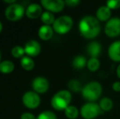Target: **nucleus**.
I'll return each mask as SVG.
<instances>
[{"label": "nucleus", "instance_id": "obj_23", "mask_svg": "<svg viewBox=\"0 0 120 119\" xmlns=\"http://www.w3.org/2000/svg\"><path fill=\"white\" fill-rule=\"evenodd\" d=\"M55 20L56 19H55L54 15L49 11H44V12H43V14L41 15V21L44 25H52V24L53 25Z\"/></svg>", "mask_w": 120, "mask_h": 119}, {"label": "nucleus", "instance_id": "obj_31", "mask_svg": "<svg viewBox=\"0 0 120 119\" xmlns=\"http://www.w3.org/2000/svg\"><path fill=\"white\" fill-rule=\"evenodd\" d=\"M116 73H117L118 78H120V64L118 65V67H117V69H116Z\"/></svg>", "mask_w": 120, "mask_h": 119}, {"label": "nucleus", "instance_id": "obj_9", "mask_svg": "<svg viewBox=\"0 0 120 119\" xmlns=\"http://www.w3.org/2000/svg\"><path fill=\"white\" fill-rule=\"evenodd\" d=\"M41 4L51 12H59L64 9L65 3L63 0H42Z\"/></svg>", "mask_w": 120, "mask_h": 119}, {"label": "nucleus", "instance_id": "obj_11", "mask_svg": "<svg viewBox=\"0 0 120 119\" xmlns=\"http://www.w3.org/2000/svg\"><path fill=\"white\" fill-rule=\"evenodd\" d=\"M108 56L114 62H120V40H116L110 43L108 47Z\"/></svg>", "mask_w": 120, "mask_h": 119}, {"label": "nucleus", "instance_id": "obj_32", "mask_svg": "<svg viewBox=\"0 0 120 119\" xmlns=\"http://www.w3.org/2000/svg\"><path fill=\"white\" fill-rule=\"evenodd\" d=\"M4 3H11V4H13V3H16V0H4Z\"/></svg>", "mask_w": 120, "mask_h": 119}, {"label": "nucleus", "instance_id": "obj_6", "mask_svg": "<svg viewBox=\"0 0 120 119\" xmlns=\"http://www.w3.org/2000/svg\"><path fill=\"white\" fill-rule=\"evenodd\" d=\"M24 14V7L16 3L9 5L5 10V16H6L7 19L11 21H19L20 19L22 18Z\"/></svg>", "mask_w": 120, "mask_h": 119}, {"label": "nucleus", "instance_id": "obj_14", "mask_svg": "<svg viewBox=\"0 0 120 119\" xmlns=\"http://www.w3.org/2000/svg\"><path fill=\"white\" fill-rule=\"evenodd\" d=\"M111 11L106 5L101 6L96 12V17L99 21H106L107 22L111 18Z\"/></svg>", "mask_w": 120, "mask_h": 119}, {"label": "nucleus", "instance_id": "obj_12", "mask_svg": "<svg viewBox=\"0 0 120 119\" xmlns=\"http://www.w3.org/2000/svg\"><path fill=\"white\" fill-rule=\"evenodd\" d=\"M25 51L29 56H36L41 51L39 43L35 40H30L25 45Z\"/></svg>", "mask_w": 120, "mask_h": 119}, {"label": "nucleus", "instance_id": "obj_20", "mask_svg": "<svg viewBox=\"0 0 120 119\" xmlns=\"http://www.w3.org/2000/svg\"><path fill=\"white\" fill-rule=\"evenodd\" d=\"M65 114L69 119H76L79 115V110L77 107L74 105H70L65 109Z\"/></svg>", "mask_w": 120, "mask_h": 119}, {"label": "nucleus", "instance_id": "obj_26", "mask_svg": "<svg viewBox=\"0 0 120 119\" xmlns=\"http://www.w3.org/2000/svg\"><path fill=\"white\" fill-rule=\"evenodd\" d=\"M36 119H57L56 115L52 111L46 110V111L42 112L41 113L36 117Z\"/></svg>", "mask_w": 120, "mask_h": 119}, {"label": "nucleus", "instance_id": "obj_16", "mask_svg": "<svg viewBox=\"0 0 120 119\" xmlns=\"http://www.w3.org/2000/svg\"><path fill=\"white\" fill-rule=\"evenodd\" d=\"M53 28L51 25H43L38 29V37L41 38L42 40H49L52 38V35H53Z\"/></svg>", "mask_w": 120, "mask_h": 119}, {"label": "nucleus", "instance_id": "obj_5", "mask_svg": "<svg viewBox=\"0 0 120 119\" xmlns=\"http://www.w3.org/2000/svg\"><path fill=\"white\" fill-rule=\"evenodd\" d=\"M101 113L99 104L96 102H87L80 108V114L83 119H95Z\"/></svg>", "mask_w": 120, "mask_h": 119}, {"label": "nucleus", "instance_id": "obj_7", "mask_svg": "<svg viewBox=\"0 0 120 119\" xmlns=\"http://www.w3.org/2000/svg\"><path fill=\"white\" fill-rule=\"evenodd\" d=\"M105 33L109 38H115L120 35V18L111 17L105 25Z\"/></svg>", "mask_w": 120, "mask_h": 119}, {"label": "nucleus", "instance_id": "obj_21", "mask_svg": "<svg viewBox=\"0 0 120 119\" xmlns=\"http://www.w3.org/2000/svg\"><path fill=\"white\" fill-rule=\"evenodd\" d=\"M21 65L25 70H31L34 67V61L30 56H23L21 60Z\"/></svg>", "mask_w": 120, "mask_h": 119}, {"label": "nucleus", "instance_id": "obj_8", "mask_svg": "<svg viewBox=\"0 0 120 119\" xmlns=\"http://www.w3.org/2000/svg\"><path fill=\"white\" fill-rule=\"evenodd\" d=\"M40 97L35 91L29 90L26 91L22 96L23 105L28 108H36L40 105Z\"/></svg>", "mask_w": 120, "mask_h": 119}, {"label": "nucleus", "instance_id": "obj_34", "mask_svg": "<svg viewBox=\"0 0 120 119\" xmlns=\"http://www.w3.org/2000/svg\"><path fill=\"white\" fill-rule=\"evenodd\" d=\"M0 60H1V51H0Z\"/></svg>", "mask_w": 120, "mask_h": 119}, {"label": "nucleus", "instance_id": "obj_1", "mask_svg": "<svg viewBox=\"0 0 120 119\" xmlns=\"http://www.w3.org/2000/svg\"><path fill=\"white\" fill-rule=\"evenodd\" d=\"M79 30L80 34L86 39H92L101 32L100 21L93 16H85L79 21Z\"/></svg>", "mask_w": 120, "mask_h": 119}, {"label": "nucleus", "instance_id": "obj_15", "mask_svg": "<svg viewBox=\"0 0 120 119\" xmlns=\"http://www.w3.org/2000/svg\"><path fill=\"white\" fill-rule=\"evenodd\" d=\"M101 51H102L101 44L96 41L91 42L87 47V51L91 57L98 58V56L101 55Z\"/></svg>", "mask_w": 120, "mask_h": 119}, {"label": "nucleus", "instance_id": "obj_13", "mask_svg": "<svg viewBox=\"0 0 120 119\" xmlns=\"http://www.w3.org/2000/svg\"><path fill=\"white\" fill-rule=\"evenodd\" d=\"M25 14L30 19H36L43 14L42 7L38 3H31L27 7L25 10Z\"/></svg>", "mask_w": 120, "mask_h": 119}, {"label": "nucleus", "instance_id": "obj_33", "mask_svg": "<svg viewBox=\"0 0 120 119\" xmlns=\"http://www.w3.org/2000/svg\"><path fill=\"white\" fill-rule=\"evenodd\" d=\"M2 29H3V25H2V23H1V21H0V33H1V31H2Z\"/></svg>", "mask_w": 120, "mask_h": 119}, {"label": "nucleus", "instance_id": "obj_28", "mask_svg": "<svg viewBox=\"0 0 120 119\" xmlns=\"http://www.w3.org/2000/svg\"><path fill=\"white\" fill-rule=\"evenodd\" d=\"M65 3L70 7H74L80 3V1L79 0H66V1H65Z\"/></svg>", "mask_w": 120, "mask_h": 119}, {"label": "nucleus", "instance_id": "obj_24", "mask_svg": "<svg viewBox=\"0 0 120 119\" xmlns=\"http://www.w3.org/2000/svg\"><path fill=\"white\" fill-rule=\"evenodd\" d=\"M68 88L70 91L74 92V93H78V92L82 91V86L79 81L76 79H71L70 81H69L68 83Z\"/></svg>", "mask_w": 120, "mask_h": 119}, {"label": "nucleus", "instance_id": "obj_30", "mask_svg": "<svg viewBox=\"0 0 120 119\" xmlns=\"http://www.w3.org/2000/svg\"><path fill=\"white\" fill-rule=\"evenodd\" d=\"M112 89L115 92H119L120 91V82L119 81L114 82L112 84Z\"/></svg>", "mask_w": 120, "mask_h": 119}, {"label": "nucleus", "instance_id": "obj_25", "mask_svg": "<svg viewBox=\"0 0 120 119\" xmlns=\"http://www.w3.org/2000/svg\"><path fill=\"white\" fill-rule=\"evenodd\" d=\"M11 53L14 57H16V58L21 57L22 58L23 56H24V54L25 53V48L21 46H15L14 47L11 49Z\"/></svg>", "mask_w": 120, "mask_h": 119}, {"label": "nucleus", "instance_id": "obj_3", "mask_svg": "<svg viewBox=\"0 0 120 119\" xmlns=\"http://www.w3.org/2000/svg\"><path fill=\"white\" fill-rule=\"evenodd\" d=\"M102 90L103 88L101 83L96 81H92L82 87L81 94L84 100L88 102H96V100L101 97Z\"/></svg>", "mask_w": 120, "mask_h": 119}, {"label": "nucleus", "instance_id": "obj_29", "mask_svg": "<svg viewBox=\"0 0 120 119\" xmlns=\"http://www.w3.org/2000/svg\"><path fill=\"white\" fill-rule=\"evenodd\" d=\"M21 119H36V117L31 113H24L21 115Z\"/></svg>", "mask_w": 120, "mask_h": 119}, {"label": "nucleus", "instance_id": "obj_2", "mask_svg": "<svg viewBox=\"0 0 120 119\" xmlns=\"http://www.w3.org/2000/svg\"><path fill=\"white\" fill-rule=\"evenodd\" d=\"M72 100V94L68 90H60L52 96L51 105L54 109L62 111L70 105Z\"/></svg>", "mask_w": 120, "mask_h": 119}, {"label": "nucleus", "instance_id": "obj_18", "mask_svg": "<svg viewBox=\"0 0 120 119\" xmlns=\"http://www.w3.org/2000/svg\"><path fill=\"white\" fill-rule=\"evenodd\" d=\"M87 59L82 55H78L72 60L73 67L77 69H81L87 66Z\"/></svg>", "mask_w": 120, "mask_h": 119}, {"label": "nucleus", "instance_id": "obj_17", "mask_svg": "<svg viewBox=\"0 0 120 119\" xmlns=\"http://www.w3.org/2000/svg\"><path fill=\"white\" fill-rule=\"evenodd\" d=\"M99 106L101 108V111L103 112H109L114 107V102L109 97H103L101 99L99 102Z\"/></svg>", "mask_w": 120, "mask_h": 119}, {"label": "nucleus", "instance_id": "obj_27", "mask_svg": "<svg viewBox=\"0 0 120 119\" xmlns=\"http://www.w3.org/2000/svg\"><path fill=\"white\" fill-rule=\"evenodd\" d=\"M106 6L110 10H115L120 8V0H109L106 2Z\"/></svg>", "mask_w": 120, "mask_h": 119}, {"label": "nucleus", "instance_id": "obj_4", "mask_svg": "<svg viewBox=\"0 0 120 119\" xmlns=\"http://www.w3.org/2000/svg\"><path fill=\"white\" fill-rule=\"evenodd\" d=\"M74 21L71 16H61L55 20L52 28L59 34H65L70 31L72 29Z\"/></svg>", "mask_w": 120, "mask_h": 119}, {"label": "nucleus", "instance_id": "obj_10", "mask_svg": "<svg viewBox=\"0 0 120 119\" xmlns=\"http://www.w3.org/2000/svg\"><path fill=\"white\" fill-rule=\"evenodd\" d=\"M32 87L36 93H45L49 89V83L44 77H36L32 82Z\"/></svg>", "mask_w": 120, "mask_h": 119}, {"label": "nucleus", "instance_id": "obj_19", "mask_svg": "<svg viewBox=\"0 0 120 119\" xmlns=\"http://www.w3.org/2000/svg\"><path fill=\"white\" fill-rule=\"evenodd\" d=\"M15 65L11 60H4L0 62V72L2 73H10L14 70Z\"/></svg>", "mask_w": 120, "mask_h": 119}, {"label": "nucleus", "instance_id": "obj_22", "mask_svg": "<svg viewBox=\"0 0 120 119\" xmlns=\"http://www.w3.org/2000/svg\"><path fill=\"white\" fill-rule=\"evenodd\" d=\"M100 66H101V62L98 60V58L91 57L90 59L87 60V67L89 71H91V72L97 71V70L99 69Z\"/></svg>", "mask_w": 120, "mask_h": 119}]
</instances>
